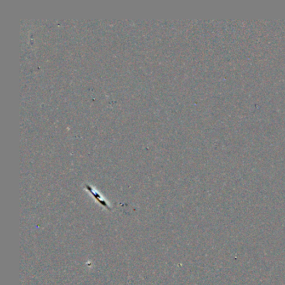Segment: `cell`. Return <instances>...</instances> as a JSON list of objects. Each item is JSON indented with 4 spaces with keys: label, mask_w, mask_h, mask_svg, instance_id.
I'll return each mask as SVG.
<instances>
[{
    "label": "cell",
    "mask_w": 285,
    "mask_h": 285,
    "mask_svg": "<svg viewBox=\"0 0 285 285\" xmlns=\"http://www.w3.org/2000/svg\"><path fill=\"white\" fill-rule=\"evenodd\" d=\"M85 189L93 196V198H94L99 204L105 207L106 209L110 210V211L111 210V206H110V202L105 199V197L102 196V194L100 193L97 189H95V188H93L92 186L89 185V184H86V185H85Z\"/></svg>",
    "instance_id": "6da1fadb"
}]
</instances>
